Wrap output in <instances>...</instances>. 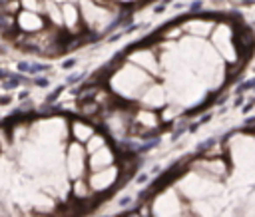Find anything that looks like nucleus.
Returning a JSON list of instances; mask_svg holds the SVG:
<instances>
[{"mask_svg": "<svg viewBox=\"0 0 255 217\" xmlns=\"http://www.w3.org/2000/svg\"><path fill=\"white\" fill-rule=\"evenodd\" d=\"M148 0H0V38L24 52L62 56L122 26Z\"/></svg>", "mask_w": 255, "mask_h": 217, "instance_id": "1", "label": "nucleus"}]
</instances>
